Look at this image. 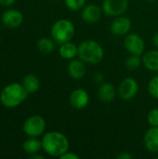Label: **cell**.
<instances>
[{"mask_svg": "<svg viewBox=\"0 0 158 159\" xmlns=\"http://www.w3.org/2000/svg\"><path fill=\"white\" fill-rule=\"evenodd\" d=\"M148 91L152 97L158 100V75L150 80L148 84Z\"/></svg>", "mask_w": 158, "mask_h": 159, "instance_id": "obj_23", "label": "cell"}, {"mask_svg": "<svg viewBox=\"0 0 158 159\" xmlns=\"http://www.w3.org/2000/svg\"><path fill=\"white\" fill-rule=\"evenodd\" d=\"M117 90L112 83L104 82L98 89V98L103 103H110L114 101Z\"/></svg>", "mask_w": 158, "mask_h": 159, "instance_id": "obj_13", "label": "cell"}, {"mask_svg": "<svg viewBox=\"0 0 158 159\" xmlns=\"http://www.w3.org/2000/svg\"><path fill=\"white\" fill-rule=\"evenodd\" d=\"M131 20L129 18L125 16H118L113 20L110 26V31L114 35L123 36L129 33L131 29Z\"/></svg>", "mask_w": 158, "mask_h": 159, "instance_id": "obj_10", "label": "cell"}, {"mask_svg": "<svg viewBox=\"0 0 158 159\" xmlns=\"http://www.w3.org/2000/svg\"><path fill=\"white\" fill-rule=\"evenodd\" d=\"M55 41L52 38L43 37L40 38L36 44L37 49L43 54H49L55 49Z\"/></svg>", "mask_w": 158, "mask_h": 159, "instance_id": "obj_20", "label": "cell"}, {"mask_svg": "<svg viewBox=\"0 0 158 159\" xmlns=\"http://www.w3.org/2000/svg\"><path fill=\"white\" fill-rule=\"evenodd\" d=\"M77 56L85 63L98 64L104 56V51L101 44L92 39H87L78 45Z\"/></svg>", "mask_w": 158, "mask_h": 159, "instance_id": "obj_3", "label": "cell"}, {"mask_svg": "<svg viewBox=\"0 0 158 159\" xmlns=\"http://www.w3.org/2000/svg\"><path fill=\"white\" fill-rule=\"evenodd\" d=\"M15 3V0H0V6L2 7H10Z\"/></svg>", "mask_w": 158, "mask_h": 159, "instance_id": "obj_27", "label": "cell"}, {"mask_svg": "<svg viewBox=\"0 0 158 159\" xmlns=\"http://www.w3.org/2000/svg\"><path fill=\"white\" fill-rule=\"evenodd\" d=\"M60 158L61 159H79L80 158V157L78 156V155H76L75 153H74V152H69V151H67L66 153H64Z\"/></svg>", "mask_w": 158, "mask_h": 159, "instance_id": "obj_25", "label": "cell"}, {"mask_svg": "<svg viewBox=\"0 0 158 159\" xmlns=\"http://www.w3.org/2000/svg\"><path fill=\"white\" fill-rule=\"evenodd\" d=\"M1 21L7 28L15 29L20 27L23 22V15L18 9L9 8L2 13Z\"/></svg>", "mask_w": 158, "mask_h": 159, "instance_id": "obj_9", "label": "cell"}, {"mask_svg": "<svg viewBox=\"0 0 158 159\" xmlns=\"http://www.w3.org/2000/svg\"><path fill=\"white\" fill-rule=\"evenodd\" d=\"M146 1H148V2H153V1H155V0H146Z\"/></svg>", "mask_w": 158, "mask_h": 159, "instance_id": "obj_30", "label": "cell"}, {"mask_svg": "<svg viewBox=\"0 0 158 159\" xmlns=\"http://www.w3.org/2000/svg\"><path fill=\"white\" fill-rule=\"evenodd\" d=\"M22 84L14 82L7 85L0 92V102L7 108H15L20 105L28 97Z\"/></svg>", "mask_w": 158, "mask_h": 159, "instance_id": "obj_2", "label": "cell"}, {"mask_svg": "<svg viewBox=\"0 0 158 159\" xmlns=\"http://www.w3.org/2000/svg\"><path fill=\"white\" fill-rule=\"evenodd\" d=\"M21 84L29 94L35 93L39 89V87H40V81H39L38 77L33 74L26 75L23 77Z\"/></svg>", "mask_w": 158, "mask_h": 159, "instance_id": "obj_18", "label": "cell"}, {"mask_svg": "<svg viewBox=\"0 0 158 159\" xmlns=\"http://www.w3.org/2000/svg\"><path fill=\"white\" fill-rule=\"evenodd\" d=\"M67 71L69 75L75 80L83 78L86 75L85 62L80 59H73L67 66Z\"/></svg>", "mask_w": 158, "mask_h": 159, "instance_id": "obj_14", "label": "cell"}, {"mask_svg": "<svg viewBox=\"0 0 158 159\" xmlns=\"http://www.w3.org/2000/svg\"><path fill=\"white\" fill-rule=\"evenodd\" d=\"M139 91V84L133 77H126L123 79L118 88L117 93L124 101H130L136 97Z\"/></svg>", "mask_w": 158, "mask_h": 159, "instance_id": "obj_6", "label": "cell"}, {"mask_svg": "<svg viewBox=\"0 0 158 159\" xmlns=\"http://www.w3.org/2000/svg\"><path fill=\"white\" fill-rule=\"evenodd\" d=\"M102 9L97 5H88L83 7V10L81 12V17L83 20H85L88 23H96L100 20L102 17Z\"/></svg>", "mask_w": 158, "mask_h": 159, "instance_id": "obj_12", "label": "cell"}, {"mask_svg": "<svg viewBox=\"0 0 158 159\" xmlns=\"http://www.w3.org/2000/svg\"><path fill=\"white\" fill-rule=\"evenodd\" d=\"M133 156L129 154V152H121L116 156V159H131Z\"/></svg>", "mask_w": 158, "mask_h": 159, "instance_id": "obj_26", "label": "cell"}, {"mask_svg": "<svg viewBox=\"0 0 158 159\" xmlns=\"http://www.w3.org/2000/svg\"><path fill=\"white\" fill-rule=\"evenodd\" d=\"M153 42H154V45L158 48V33L155 34V35L153 37Z\"/></svg>", "mask_w": 158, "mask_h": 159, "instance_id": "obj_28", "label": "cell"}, {"mask_svg": "<svg viewBox=\"0 0 158 159\" xmlns=\"http://www.w3.org/2000/svg\"><path fill=\"white\" fill-rule=\"evenodd\" d=\"M22 149L29 156L37 154L42 149V141H39L37 138L34 137H29L23 142Z\"/></svg>", "mask_w": 158, "mask_h": 159, "instance_id": "obj_19", "label": "cell"}, {"mask_svg": "<svg viewBox=\"0 0 158 159\" xmlns=\"http://www.w3.org/2000/svg\"><path fill=\"white\" fill-rule=\"evenodd\" d=\"M147 121L151 127H158V108H154L149 111Z\"/></svg>", "mask_w": 158, "mask_h": 159, "instance_id": "obj_24", "label": "cell"}, {"mask_svg": "<svg viewBox=\"0 0 158 159\" xmlns=\"http://www.w3.org/2000/svg\"><path fill=\"white\" fill-rule=\"evenodd\" d=\"M124 46L127 51L132 55L141 56L143 54L145 49V43L142 37L135 33H130L126 34L124 39Z\"/></svg>", "mask_w": 158, "mask_h": 159, "instance_id": "obj_8", "label": "cell"}, {"mask_svg": "<svg viewBox=\"0 0 158 159\" xmlns=\"http://www.w3.org/2000/svg\"><path fill=\"white\" fill-rule=\"evenodd\" d=\"M144 145L151 153H158V127H151L144 135Z\"/></svg>", "mask_w": 158, "mask_h": 159, "instance_id": "obj_15", "label": "cell"}, {"mask_svg": "<svg viewBox=\"0 0 158 159\" xmlns=\"http://www.w3.org/2000/svg\"><path fill=\"white\" fill-rule=\"evenodd\" d=\"M66 7L72 11H78L82 9L86 4V0H64Z\"/></svg>", "mask_w": 158, "mask_h": 159, "instance_id": "obj_22", "label": "cell"}, {"mask_svg": "<svg viewBox=\"0 0 158 159\" xmlns=\"http://www.w3.org/2000/svg\"><path fill=\"white\" fill-rule=\"evenodd\" d=\"M142 63L144 67L150 71H158V50H150L142 57Z\"/></svg>", "mask_w": 158, "mask_h": 159, "instance_id": "obj_17", "label": "cell"}, {"mask_svg": "<svg viewBox=\"0 0 158 159\" xmlns=\"http://www.w3.org/2000/svg\"><path fill=\"white\" fill-rule=\"evenodd\" d=\"M0 57H1V53H0Z\"/></svg>", "mask_w": 158, "mask_h": 159, "instance_id": "obj_31", "label": "cell"}, {"mask_svg": "<svg viewBox=\"0 0 158 159\" xmlns=\"http://www.w3.org/2000/svg\"><path fill=\"white\" fill-rule=\"evenodd\" d=\"M59 53L61 57L64 60H73L77 56L78 53V46L74 43L68 41L61 44L59 48Z\"/></svg>", "mask_w": 158, "mask_h": 159, "instance_id": "obj_16", "label": "cell"}, {"mask_svg": "<svg viewBox=\"0 0 158 159\" xmlns=\"http://www.w3.org/2000/svg\"><path fill=\"white\" fill-rule=\"evenodd\" d=\"M46 127L47 124L44 117L38 115H34L28 117L24 121L22 126V130L26 136L37 138L45 132Z\"/></svg>", "mask_w": 158, "mask_h": 159, "instance_id": "obj_5", "label": "cell"}, {"mask_svg": "<svg viewBox=\"0 0 158 159\" xmlns=\"http://www.w3.org/2000/svg\"><path fill=\"white\" fill-rule=\"evenodd\" d=\"M129 7L128 0H104L102 6V12L109 17L123 15Z\"/></svg>", "mask_w": 158, "mask_h": 159, "instance_id": "obj_7", "label": "cell"}, {"mask_svg": "<svg viewBox=\"0 0 158 159\" xmlns=\"http://www.w3.org/2000/svg\"><path fill=\"white\" fill-rule=\"evenodd\" d=\"M30 158L31 159H43L44 158V157H42V156H40V155H38V153H37V154L31 155V156H30Z\"/></svg>", "mask_w": 158, "mask_h": 159, "instance_id": "obj_29", "label": "cell"}, {"mask_svg": "<svg viewBox=\"0 0 158 159\" xmlns=\"http://www.w3.org/2000/svg\"><path fill=\"white\" fill-rule=\"evenodd\" d=\"M69 102L71 106L75 110L85 109L89 103V95L87 90L83 89H76L72 91Z\"/></svg>", "mask_w": 158, "mask_h": 159, "instance_id": "obj_11", "label": "cell"}, {"mask_svg": "<svg viewBox=\"0 0 158 159\" xmlns=\"http://www.w3.org/2000/svg\"><path fill=\"white\" fill-rule=\"evenodd\" d=\"M69 140L61 132L49 131L42 138V149L50 157H61L69 151Z\"/></svg>", "mask_w": 158, "mask_h": 159, "instance_id": "obj_1", "label": "cell"}, {"mask_svg": "<svg viewBox=\"0 0 158 159\" xmlns=\"http://www.w3.org/2000/svg\"><path fill=\"white\" fill-rule=\"evenodd\" d=\"M142 62V60L141 59V56L138 55H132L129 56L127 60H126V67L129 68V70H137L141 64Z\"/></svg>", "mask_w": 158, "mask_h": 159, "instance_id": "obj_21", "label": "cell"}, {"mask_svg": "<svg viewBox=\"0 0 158 159\" xmlns=\"http://www.w3.org/2000/svg\"><path fill=\"white\" fill-rule=\"evenodd\" d=\"M75 34L74 23L67 19L58 20L53 23L50 29L51 38L58 44H62L71 41Z\"/></svg>", "mask_w": 158, "mask_h": 159, "instance_id": "obj_4", "label": "cell"}]
</instances>
